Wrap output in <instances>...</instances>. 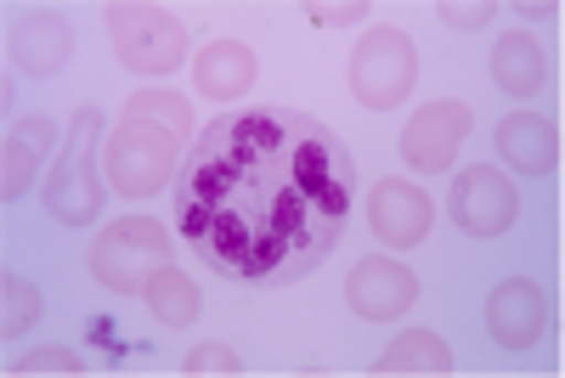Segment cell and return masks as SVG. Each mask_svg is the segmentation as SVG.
Listing matches in <instances>:
<instances>
[{
    "instance_id": "7",
    "label": "cell",
    "mask_w": 565,
    "mask_h": 378,
    "mask_svg": "<svg viewBox=\"0 0 565 378\" xmlns=\"http://www.w3.org/2000/svg\"><path fill=\"white\" fill-rule=\"evenodd\" d=\"M447 209H452L463 238H503L514 226V215H521V193H514V181L498 164H469L452 186Z\"/></svg>"
},
{
    "instance_id": "20",
    "label": "cell",
    "mask_w": 565,
    "mask_h": 378,
    "mask_svg": "<svg viewBox=\"0 0 565 378\" xmlns=\"http://www.w3.org/2000/svg\"><path fill=\"white\" fill-rule=\"evenodd\" d=\"M12 372H23V378H40V372H63V378H74V372H85V367H79V356L63 350V345H40V350H29Z\"/></svg>"
},
{
    "instance_id": "8",
    "label": "cell",
    "mask_w": 565,
    "mask_h": 378,
    "mask_svg": "<svg viewBox=\"0 0 565 378\" xmlns=\"http://www.w3.org/2000/svg\"><path fill=\"white\" fill-rule=\"evenodd\" d=\"M463 136H469V102H452V97L424 102V108L402 125V159H407L418 175H441V170H452Z\"/></svg>"
},
{
    "instance_id": "18",
    "label": "cell",
    "mask_w": 565,
    "mask_h": 378,
    "mask_svg": "<svg viewBox=\"0 0 565 378\" xmlns=\"http://www.w3.org/2000/svg\"><path fill=\"white\" fill-rule=\"evenodd\" d=\"M40 311H45V300H40L34 282L29 277H7V294H0V327H7V339L29 334V327L40 322Z\"/></svg>"
},
{
    "instance_id": "23",
    "label": "cell",
    "mask_w": 565,
    "mask_h": 378,
    "mask_svg": "<svg viewBox=\"0 0 565 378\" xmlns=\"http://www.w3.org/2000/svg\"><path fill=\"white\" fill-rule=\"evenodd\" d=\"M441 18H447L452 29H481V23L492 18V7H458V0H447V7H441Z\"/></svg>"
},
{
    "instance_id": "9",
    "label": "cell",
    "mask_w": 565,
    "mask_h": 378,
    "mask_svg": "<svg viewBox=\"0 0 565 378\" xmlns=\"http://www.w3.org/2000/svg\"><path fill=\"white\" fill-rule=\"evenodd\" d=\"M430 220H436V204L430 193H418L413 181L402 175H385V181H373V193H367V226H373V238H380L385 249H418L424 238H430Z\"/></svg>"
},
{
    "instance_id": "15",
    "label": "cell",
    "mask_w": 565,
    "mask_h": 378,
    "mask_svg": "<svg viewBox=\"0 0 565 378\" xmlns=\"http://www.w3.org/2000/svg\"><path fill=\"white\" fill-rule=\"evenodd\" d=\"M492 79H498V90H509L514 102L537 97L543 79H548V57H543V45H537L532 34H503V40L492 45Z\"/></svg>"
},
{
    "instance_id": "12",
    "label": "cell",
    "mask_w": 565,
    "mask_h": 378,
    "mask_svg": "<svg viewBox=\"0 0 565 378\" xmlns=\"http://www.w3.org/2000/svg\"><path fill=\"white\" fill-rule=\"evenodd\" d=\"M68 57H74V34H68V23H63L57 12H29V18L12 29V63H18L23 74L52 79V74L68 68Z\"/></svg>"
},
{
    "instance_id": "5",
    "label": "cell",
    "mask_w": 565,
    "mask_h": 378,
    "mask_svg": "<svg viewBox=\"0 0 565 378\" xmlns=\"http://www.w3.org/2000/svg\"><path fill=\"white\" fill-rule=\"evenodd\" d=\"M418 79V52H413V40L391 23L380 29H367L356 40V52H351V97L373 114H385L396 102H407V90Z\"/></svg>"
},
{
    "instance_id": "11",
    "label": "cell",
    "mask_w": 565,
    "mask_h": 378,
    "mask_svg": "<svg viewBox=\"0 0 565 378\" xmlns=\"http://www.w3.org/2000/svg\"><path fill=\"white\" fill-rule=\"evenodd\" d=\"M543 322H548V300L537 282L526 277H503L492 300H487V327L503 350H532L543 339Z\"/></svg>"
},
{
    "instance_id": "21",
    "label": "cell",
    "mask_w": 565,
    "mask_h": 378,
    "mask_svg": "<svg viewBox=\"0 0 565 378\" xmlns=\"http://www.w3.org/2000/svg\"><path fill=\"white\" fill-rule=\"evenodd\" d=\"M186 372H204V378H226V372H244V356L232 345H199L186 356Z\"/></svg>"
},
{
    "instance_id": "2",
    "label": "cell",
    "mask_w": 565,
    "mask_h": 378,
    "mask_svg": "<svg viewBox=\"0 0 565 378\" xmlns=\"http://www.w3.org/2000/svg\"><path fill=\"white\" fill-rule=\"evenodd\" d=\"M193 141V108L175 90H141L125 102L108 148H103V170L119 198H153L181 175V148Z\"/></svg>"
},
{
    "instance_id": "13",
    "label": "cell",
    "mask_w": 565,
    "mask_h": 378,
    "mask_svg": "<svg viewBox=\"0 0 565 378\" xmlns=\"http://www.w3.org/2000/svg\"><path fill=\"white\" fill-rule=\"evenodd\" d=\"M193 85H199V97H210V102L249 97V85H255V52H249L244 40H210L204 52L193 57Z\"/></svg>"
},
{
    "instance_id": "3",
    "label": "cell",
    "mask_w": 565,
    "mask_h": 378,
    "mask_svg": "<svg viewBox=\"0 0 565 378\" xmlns=\"http://www.w3.org/2000/svg\"><path fill=\"white\" fill-rule=\"evenodd\" d=\"M103 108H79L68 119V136H63V153L52 164V175H45V209H52V220L85 231L97 226L103 215Z\"/></svg>"
},
{
    "instance_id": "4",
    "label": "cell",
    "mask_w": 565,
    "mask_h": 378,
    "mask_svg": "<svg viewBox=\"0 0 565 378\" xmlns=\"http://www.w3.org/2000/svg\"><path fill=\"white\" fill-rule=\"evenodd\" d=\"M170 255H175V244L153 215H125V220L103 226V238L90 244L85 260L108 294H148V282L170 266Z\"/></svg>"
},
{
    "instance_id": "17",
    "label": "cell",
    "mask_w": 565,
    "mask_h": 378,
    "mask_svg": "<svg viewBox=\"0 0 565 378\" xmlns=\"http://www.w3.org/2000/svg\"><path fill=\"white\" fill-rule=\"evenodd\" d=\"M148 311H153L164 327H193V316L204 311V294H199V282L186 277V271L164 266V271L148 282Z\"/></svg>"
},
{
    "instance_id": "19",
    "label": "cell",
    "mask_w": 565,
    "mask_h": 378,
    "mask_svg": "<svg viewBox=\"0 0 565 378\" xmlns=\"http://www.w3.org/2000/svg\"><path fill=\"white\" fill-rule=\"evenodd\" d=\"M34 164H40V148L23 141L18 130H7V164H0V193H7V204H18L34 186Z\"/></svg>"
},
{
    "instance_id": "24",
    "label": "cell",
    "mask_w": 565,
    "mask_h": 378,
    "mask_svg": "<svg viewBox=\"0 0 565 378\" xmlns=\"http://www.w3.org/2000/svg\"><path fill=\"white\" fill-rule=\"evenodd\" d=\"M362 12H367V7H322V12H317V23H334V29H345V23H356Z\"/></svg>"
},
{
    "instance_id": "1",
    "label": "cell",
    "mask_w": 565,
    "mask_h": 378,
    "mask_svg": "<svg viewBox=\"0 0 565 378\" xmlns=\"http://www.w3.org/2000/svg\"><path fill=\"white\" fill-rule=\"evenodd\" d=\"M356 204L345 141L295 108H238L186 148L170 220L181 244L232 282L277 289L340 249Z\"/></svg>"
},
{
    "instance_id": "10",
    "label": "cell",
    "mask_w": 565,
    "mask_h": 378,
    "mask_svg": "<svg viewBox=\"0 0 565 378\" xmlns=\"http://www.w3.org/2000/svg\"><path fill=\"white\" fill-rule=\"evenodd\" d=\"M345 300L362 322H402L418 300V277L402 266V260H385V255H367L351 282H345Z\"/></svg>"
},
{
    "instance_id": "22",
    "label": "cell",
    "mask_w": 565,
    "mask_h": 378,
    "mask_svg": "<svg viewBox=\"0 0 565 378\" xmlns=\"http://www.w3.org/2000/svg\"><path fill=\"white\" fill-rule=\"evenodd\" d=\"M12 130H18L23 141H34L40 153H45V148H57V125H52V119H40V114H34V119H18Z\"/></svg>"
},
{
    "instance_id": "6",
    "label": "cell",
    "mask_w": 565,
    "mask_h": 378,
    "mask_svg": "<svg viewBox=\"0 0 565 378\" xmlns=\"http://www.w3.org/2000/svg\"><path fill=\"white\" fill-rule=\"evenodd\" d=\"M108 34L130 74H175L186 63V23L170 7H108Z\"/></svg>"
},
{
    "instance_id": "14",
    "label": "cell",
    "mask_w": 565,
    "mask_h": 378,
    "mask_svg": "<svg viewBox=\"0 0 565 378\" xmlns=\"http://www.w3.org/2000/svg\"><path fill=\"white\" fill-rule=\"evenodd\" d=\"M498 153L521 175H548L559 164V130L543 114H509L498 125Z\"/></svg>"
},
{
    "instance_id": "16",
    "label": "cell",
    "mask_w": 565,
    "mask_h": 378,
    "mask_svg": "<svg viewBox=\"0 0 565 378\" xmlns=\"http://www.w3.org/2000/svg\"><path fill=\"white\" fill-rule=\"evenodd\" d=\"M373 372L380 378H402V372H430V378H441V372H452V350L436 339V334H424V327H407V334L373 361Z\"/></svg>"
}]
</instances>
